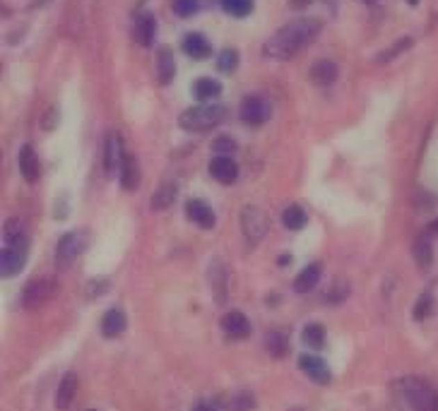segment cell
Segmentation results:
<instances>
[{
	"mask_svg": "<svg viewBox=\"0 0 438 411\" xmlns=\"http://www.w3.org/2000/svg\"><path fill=\"white\" fill-rule=\"evenodd\" d=\"M77 376L75 373H65L58 385V392H56V409L58 411H67L72 404V399H75L77 394Z\"/></svg>",
	"mask_w": 438,
	"mask_h": 411,
	"instance_id": "17",
	"label": "cell"
},
{
	"mask_svg": "<svg viewBox=\"0 0 438 411\" xmlns=\"http://www.w3.org/2000/svg\"><path fill=\"white\" fill-rule=\"evenodd\" d=\"M176 192H179V188H176V183H164L159 190L154 192V197H152V210L161 212V210H166V207H171V205H174V200H176Z\"/></svg>",
	"mask_w": 438,
	"mask_h": 411,
	"instance_id": "29",
	"label": "cell"
},
{
	"mask_svg": "<svg viewBox=\"0 0 438 411\" xmlns=\"http://www.w3.org/2000/svg\"><path fill=\"white\" fill-rule=\"evenodd\" d=\"M184 51L190 58H195V60H202V58H207L210 56V41L205 39L202 34H188L186 39H184Z\"/></svg>",
	"mask_w": 438,
	"mask_h": 411,
	"instance_id": "22",
	"label": "cell"
},
{
	"mask_svg": "<svg viewBox=\"0 0 438 411\" xmlns=\"http://www.w3.org/2000/svg\"><path fill=\"white\" fill-rule=\"evenodd\" d=\"M431 313H434V296L431 294L419 296V301L414 305V320H426Z\"/></svg>",
	"mask_w": 438,
	"mask_h": 411,
	"instance_id": "34",
	"label": "cell"
},
{
	"mask_svg": "<svg viewBox=\"0 0 438 411\" xmlns=\"http://www.w3.org/2000/svg\"><path fill=\"white\" fill-rule=\"evenodd\" d=\"M210 176L222 185H232L238 178V164L227 154H219L210 161Z\"/></svg>",
	"mask_w": 438,
	"mask_h": 411,
	"instance_id": "9",
	"label": "cell"
},
{
	"mask_svg": "<svg viewBox=\"0 0 438 411\" xmlns=\"http://www.w3.org/2000/svg\"><path fill=\"white\" fill-rule=\"evenodd\" d=\"M227 116L229 111L222 103H200V106H193L181 113L179 123L188 133H205V130H212L227 121Z\"/></svg>",
	"mask_w": 438,
	"mask_h": 411,
	"instance_id": "2",
	"label": "cell"
},
{
	"mask_svg": "<svg viewBox=\"0 0 438 411\" xmlns=\"http://www.w3.org/2000/svg\"><path fill=\"white\" fill-rule=\"evenodd\" d=\"M217 67L222 72H234L238 67V51L234 49H224L217 58Z\"/></svg>",
	"mask_w": 438,
	"mask_h": 411,
	"instance_id": "33",
	"label": "cell"
},
{
	"mask_svg": "<svg viewBox=\"0 0 438 411\" xmlns=\"http://www.w3.org/2000/svg\"><path fill=\"white\" fill-rule=\"evenodd\" d=\"M222 330L229 339H246V337L250 335V322L243 313L232 310V313H227L222 317Z\"/></svg>",
	"mask_w": 438,
	"mask_h": 411,
	"instance_id": "11",
	"label": "cell"
},
{
	"mask_svg": "<svg viewBox=\"0 0 438 411\" xmlns=\"http://www.w3.org/2000/svg\"><path fill=\"white\" fill-rule=\"evenodd\" d=\"M306 221H309V217H306V212L301 210L299 205H289L282 212V224H284L289 231H301V228L306 226Z\"/></svg>",
	"mask_w": 438,
	"mask_h": 411,
	"instance_id": "28",
	"label": "cell"
},
{
	"mask_svg": "<svg viewBox=\"0 0 438 411\" xmlns=\"http://www.w3.org/2000/svg\"><path fill=\"white\" fill-rule=\"evenodd\" d=\"M17 164H19V171H22V176H24V181H27V183H36V181H39L41 164H39V157H36L34 147L24 144V147L19 149V154H17Z\"/></svg>",
	"mask_w": 438,
	"mask_h": 411,
	"instance_id": "13",
	"label": "cell"
},
{
	"mask_svg": "<svg viewBox=\"0 0 438 411\" xmlns=\"http://www.w3.org/2000/svg\"><path fill=\"white\" fill-rule=\"evenodd\" d=\"M85 236L77 231H70L65 233V236L58 241V246H56V265H58V269H67L72 262H75L77 258L85 251Z\"/></svg>",
	"mask_w": 438,
	"mask_h": 411,
	"instance_id": "5",
	"label": "cell"
},
{
	"mask_svg": "<svg viewBox=\"0 0 438 411\" xmlns=\"http://www.w3.org/2000/svg\"><path fill=\"white\" fill-rule=\"evenodd\" d=\"M154 34H156V19L149 12H143L135 19V29H133L135 41L140 46H149L154 41Z\"/></svg>",
	"mask_w": 438,
	"mask_h": 411,
	"instance_id": "18",
	"label": "cell"
},
{
	"mask_svg": "<svg viewBox=\"0 0 438 411\" xmlns=\"http://www.w3.org/2000/svg\"><path fill=\"white\" fill-rule=\"evenodd\" d=\"M27 262V243H15V246H3L0 251V274L3 277H15Z\"/></svg>",
	"mask_w": 438,
	"mask_h": 411,
	"instance_id": "8",
	"label": "cell"
},
{
	"mask_svg": "<svg viewBox=\"0 0 438 411\" xmlns=\"http://www.w3.org/2000/svg\"><path fill=\"white\" fill-rule=\"evenodd\" d=\"M174 12L179 15V17H193V15L197 12V8H200V3L197 0H174Z\"/></svg>",
	"mask_w": 438,
	"mask_h": 411,
	"instance_id": "35",
	"label": "cell"
},
{
	"mask_svg": "<svg viewBox=\"0 0 438 411\" xmlns=\"http://www.w3.org/2000/svg\"><path fill=\"white\" fill-rule=\"evenodd\" d=\"M3 243L5 246H15V243H27V231L19 219H8L3 226Z\"/></svg>",
	"mask_w": 438,
	"mask_h": 411,
	"instance_id": "27",
	"label": "cell"
},
{
	"mask_svg": "<svg viewBox=\"0 0 438 411\" xmlns=\"http://www.w3.org/2000/svg\"><path fill=\"white\" fill-rule=\"evenodd\" d=\"M321 265L313 262V265H306L304 269L299 272V277H296L294 282V289L299 291V294H309L311 289H316V284L321 282Z\"/></svg>",
	"mask_w": 438,
	"mask_h": 411,
	"instance_id": "21",
	"label": "cell"
},
{
	"mask_svg": "<svg viewBox=\"0 0 438 411\" xmlns=\"http://www.w3.org/2000/svg\"><path fill=\"white\" fill-rule=\"evenodd\" d=\"M125 327H128V317H125V313L121 308H111L102 320V335L106 337V339H118V337L125 332Z\"/></svg>",
	"mask_w": 438,
	"mask_h": 411,
	"instance_id": "15",
	"label": "cell"
},
{
	"mask_svg": "<svg viewBox=\"0 0 438 411\" xmlns=\"http://www.w3.org/2000/svg\"><path fill=\"white\" fill-rule=\"evenodd\" d=\"M186 215L193 224H197L200 228H212L215 226V212L210 205H205L202 200H190L186 205Z\"/></svg>",
	"mask_w": 438,
	"mask_h": 411,
	"instance_id": "16",
	"label": "cell"
},
{
	"mask_svg": "<svg viewBox=\"0 0 438 411\" xmlns=\"http://www.w3.org/2000/svg\"><path fill=\"white\" fill-rule=\"evenodd\" d=\"M210 286H212V294L217 296V303H224V301H227V289H229V272L222 260H212L210 262Z\"/></svg>",
	"mask_w": 438,
	"mask_h": 411,
	"instance_id": "14",
	"label": "cell"
},
{
	"mask_svg": "<svg viewBox=\"0 0 438 411\" xmlns=\"http://www.w3.org/2000/svg\"><path fill=\"white\" fill-rule=\"evenodd\" d=\"M321 29H323L321 19H313V17L291 19V22H286L284 27H279L277 32L265 41L263 51H265V56L277 58V60L294 58L301 49H306V46L321 34Z\"/></svg>",
	"mask_w": 438,
	"mask_h": 411,
	"instance_id": "1",
	"label": "cell"
},
{
	"mask_svg": "<svg viewBox=\"0 0 438 411\" xmlns=\"http://www.w3.org/2000/svg\"><path fill=\"white\" fill-rule=\"evenodd\" d=\"M241 228H243V236H246V241L250 243V246H255V243L263 241V236L268 233V217H265V212L260 210V207H255V205L243 207V212H241Z\"/></svg>",
	"mask_w": 438,
	"mask_h": 411,
	"instance_id": "4",
	"label": "cell"
},
{
	"mask_svg": "<svg viewBox=\"0 0 438 411\" xmlns=\"http://www.w3.org/2000/svg\"><path fill=\"white\" fill-rule=\"evenodd\" d=\"M51 294H54V282H51V279H46V277L31 279L22 291V308L24 310H39L41 305L51 299Z\"/></svg>",
	"mask_w": 438,
	"mask_h": 411,
	"instance_id": "6",
	"label": "cell"
},
{
	"mask_svg": "<svg viewBox=\"0 0 438 411\" xmlns=\"http://www.w3.org/2000/svg\"><path fill=\"white\" fill-rule=\"evenodd\" d=\"M238 116L241 121L250 128H260L265 126V121L270 118V103L265 101L263 97H246L238 108Z\"/></svg>",
	"mask_w": 438,
	"mask_h": 411,
	"instance_id": "7",
	"label": "cell"
},
{
	"mask_svg": "<svg viewBox=\"0 0 438 411\" xmlns=\"http://www.w3.org/2000/svg\"><path fill=\"white\" fill-rule=\"evenodd\" d=\"M222 8L234 17H246L253 10V0H222Z\"/></svg>",
	"mask_w": 438,
	"mask_h": 411,
	"instance_id": "32",
	"label": "cell"
},
{
	"mask_svg": "<svg viewBox=\"0 0 438 411\" xmlns=\"http://www.w3.org/2000/svg\"><path fill=\"white\" fill-rule=\"evenodd\" d=\"M429 233H438V221L431 224V226H429Z\"/></svg>",
	"mask_w": 438,
	"mask_h": 411,
	"instance_id": "41",
	"label": "cell"
},
{
	"mask_svg": "<svg viewBox=\"0 0 438 411\" xmlns=\"http://www.w3.org/2000/svg\"><path fill=\"white\" fill-rule=\"evenodd\" d=\"M174 75H176L174 53L169 49H159V53H156V77H159L161 85H169L174 80Z\"/></svg>",
	"mask_w": 438,
	"mask_h": 411,
	"instance_id": "20",
	"label": "cell"
},
{
	"mask_svg": "<svg viewBox=\"0 0 438 411\" xmlns=\"http://www.w3.org/2000/svg\"><path fill=\"white\" fill-rule=\"evenodd\" d=\"M265 349H268V353H273L275 358H282L289 351V337L282 330L268 332V335H265Z\"/></svg>",
	"mask_w": 438,
	"mask_h": 411,
	"instance_id": "25",
	"label": "cell"
},
{
	"mask_svg": "<svg viewBox=\"0 0 438 411\" xmlns=\"http://www.w3.org/2000/svg\"><path fill=\"white\" fill-rule=\"evenodd\" d=\"M364 3H371V0H364Z\"/></svg>",
	"mask_w": 438,
	"mask_h": 411,
	"instance_id": "43",
	"label": "cell"
},
{
	"mask_svg": "<svg viewBox=\"0 0 438 411\" xmlns=\"http://www.w3.org/2000/svg\"><path fill=\"white\" fill-rule=\"evenodd\" d=\"M349 296V286L347 284H335L330 291H327L325 301L327 303H340V301H344Z\"/></svg>",
	"mask_w": 438,
	"mask_h": 411,
	"instance_id": "36",
	"label": "cell"
},
{
	"mask_svg": "<svg viewBox=\"0 0 438 411\" xmlns=\"http://www.w3.org/2000/svg\"><path fill=\"white\" fill-rule=\"evenodd\" d=\"M407 3H409V5H416V3H419V0H407Z\"/></svg>",
	"mask_w": 438,
	"mask_h": 411,
	"instance_id": "42",
	"label": "cell"
},
{
	"mask_svg": "<svg viewBox=\"0 0 438 411\" xmlns=\"http://www.w3.org/2000/svg\"><path fill=\"white\" fill-rule=\"evenodd\" d=\"M400 394L414 411H438V394L426 380L412 376L400 380Z\"/></svg>",
	"mask_w": 438,
	"mask_h": 411,
	"instance_id": "3",
	"label": "cell"
},
{
	"mask_svg": "<svg viewBox=\"0 0 438 411\" xmlns=\"http://www.w3.org/2000/svg\"><path fill=\"white\" fill-rule=\"evenodd\" d=\"M56 123H58V111H56V108H49V113L44 116V123H41V126H44V130H54Z\"/></svg>",
	"mask_w": 438,
	"mask_h": 411,
	"instance_id": "38",
	"label": "cell"
},
{
	"mask_svg": "<svg viewBox=\"0 0 438 411\" xmlns=\"http://www.w3.org/2000/svg\"><path fill=\"white\" fill-rule=\"evenodd\" d=\"M299 366L301 371L306 373L311 380H316L318 385H327L330 383V368H327V363L323 361V358L313 356V353H304V356L299 358Z\"/></svg>",
	"mask_w": 438,
	"mask_h": 411,
	"instance_id": "10",
	"label": "cell"
},
{
	"mask_svg": "<svg viewBox=\"0 0 438 411\" xmlns=\"http://www.w3.org/2000/svg\"><path fill=\"white\" fill-rule=\"evenodd\" d=\"M414 260L419 265V269H429L431 262H434V246H431L429 233H421L414 243Z\"/></svg>",
	"mask_w": 438,
	"mask_h": 411,
	"instance_id": "23",
	"label": "cell"
},
{
	"mask_svg": "<svg viewBox=\"0 0 438 411\" xmlns=\"http://www.w3.org/2000/svg\"><path fill=\"white\" fill-rule=\"evenodd\" d=\"M304 344L309 349H323V344H325V330L321 325H306Z\"/></svg>",
	"mask_w": 438,
	"mask_h": 411,
	"instance_id": "31",
	"label": "cell"
},
{
	"mask_svg": "<svg viewBox=\"0 0 438 411\" xmlns=\"http://www.w3.org/2000/svg\"><path fill=\"white\" fill-rule=\"evenodd\" d=\"M215 149L217 152H234V149H236V142H234L232 137H217Z\"/></svg>",
	"mask_w": 438,
	"mask_h": 411,
	"instance_id": "37",
	"label": "cell"
},
{
	"mask_svg": "<svg viewBox=\"0 0 438 411\" xmlns=\"http://www.w3.org/2000/svg\"><path fill=\"white\" fill-rule=\"evenodd\" d=\"M409 46H412V39H409V36H405V39H398L393 46H390L388 51H383V53L375 56V63H390V60L398 58L400 53H405V51L409 49Z\"/></svg>",
	"mask_w": 438,
	"mask_h": 411,
	"instance_id": "30",
	"label": "cell"
},
{
	"mask_svg": "<svg viewBox=\"0 0 438 411\" xmlns=\"http://www.w3.org/2000/svg\"><path fill=\"white\" fill-rule=\"evenodd\" d=\"M121 183L125 190H135L140 185V166L135 157H125L121 166Z\"/></svg>",
	"mask_w": 438,
	"mask_h": 411,
	"instance_id": "26",
	"label": "cell"
},
{
	"mask_svg": "<svg viewBox=\"0 0 438 411\" xmlns=\"http://www.w3.org/2000/svg\"><path fill=\"white\" fill-rule=\"evenodd\" d=\"M337 72H340L337 63H332V60H316L311 67V80L321 87H327L337 80Z\"/></svg>",
	"mask_w": 438,
	"mask_h": 411,
	"instance_id": "19",
	"label": "cell"
},
{
	"mask_svg": "<svg viewBox=\"0 0 438 411\" xmlns=\"http://www.w3.org/2000/svg\"><path fill=\"white\" fill-rule=\"evenodd\" d=\"M193 94H195V99H200V101H212V99L222 94V85L217 80H212V77H200L193 85Z\"/></svg>",
	"mask_w": 438,
	"mask_h": 411,
	"instance_id": "24",
	"label": "cell"
},
{
	"mask_svg": "<svg viewBox=\"0 0 438 411\" xmlns=\"http://www.w3.org/2000/svg\"><path fill=\"white\" fill-rule=\"evenodd\" d=\"M123 142H121V135L118 133H108L106 137V149H104V166H106L108 174L113 171H121L123 166Z\"/></svg>",
	"mask_w": 438,
	"mask_h": 411,
	"instance_id": "12",
	"label": "cell"
},
{
	"mask_svg": "<svg viewBox=\"0 0 438 411\" xmlns=\"http://www.w3.org/2000/svg\"><path fill=\"white\" fill-rule=\"evenodd\" d=\"M193 411H217V409H215V407H210V404H197V407L193 409Z\"/></svg>",
	"mask_w": 438,
	"mask_h": 411,
	"instance_id": "40",
	"label": "cell"
},
{
	"mask_svg": "<svg viewBox=\"0 0 438 411\" xmlns=\"http://www.w3.org/2000/svg\"><path fill=\"white\" fill-rule=\"evenodd\" d=\"M311 3H313V0H289V5L294 10H304V8H309Z\"/></svg>",
	"mask_w": 438,
	"mask_h": 411,
	"instance_id": "39",
	"label": "cell"
}]
</instances>
